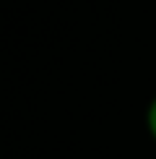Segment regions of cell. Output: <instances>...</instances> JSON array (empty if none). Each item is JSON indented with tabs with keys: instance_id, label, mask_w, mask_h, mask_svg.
Returning a JSON list of instances; mask_svg holds the SVG:
<instances>
[{
	"instance_id": "obj_1",
	"label": "cell",
	"mask_w": 156,
	"mask_h": 159,
	"mask_svg": "<svg viewBox=\"0 0 156 159\" xmlns=\"http://www.w3.org/2000/svg\"><path fill=\"white\" fill-rule=\"evenodd\" d=\"M146 128H148V133H151V138L156 141V97L148 102V110H146Z\"/></svg>"
}]
</instances>
